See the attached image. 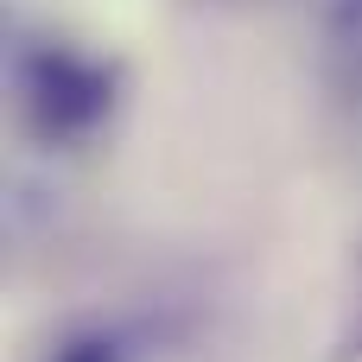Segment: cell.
<instances>
[{
  "label": "cell",
  "instance_id": "cell-1",
  "mask_svg": "<svg viewBox=\"0 0 362 362\" xmlns=\"http://www.w3.org/2000/svg\"><path fill=\"white\" fill-rule=\"evenodd\" d=\"M19 108L38 140H51V146L83 140L115 108V70L102 57L70 51V45H38L19 64Z\"/></svg>",
  "mask_w": 362,
  "mask_h": 362
},
{
  "label": "cell",
  "instance_id": "cell-2",
  "mask_svg": "<svg viewBox=\"0 0 362 362\" xmlns=\"http://www.w3.org/2000/svg\"><path fill=\"white\" fill-rule=\"evenodd\" d=\"M51 362H121V344L115 337H102V331H83V337H64Z\"/></svg>",
  "mask_w": 362,
  "mask_h": 362
}]
</instances>
